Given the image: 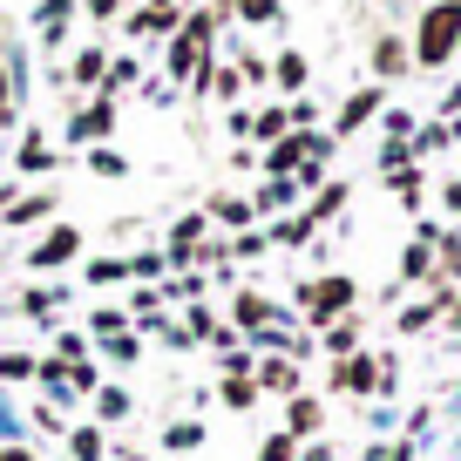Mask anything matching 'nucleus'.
Listing matches in <instances>:
<instances>
[{"mask_svg": "<svg viewBox=\"0 0 461 461\" xmlns=\"http://www.w3.org/2000/svg\"><path fill=\"white\" fill-rule=\"evenodd\" d=\"M455 41H461V0H441V7H428V14H420V41H414V61L441 68V61L455 55Z\"/></svg>", "mask_w": 461, "mask_h": 461, "instance_id": "1", "label": "nucleus"}, {"mask_svg": "<svg viewBox=\"0 0 461 461\" xmlns=\"http://www.w3.org/2000/svg\"><path fill=\"white\" fill-rule=\"evenodd\" d=\"M299 299H305V319H312V326H332V319L353 312V278L332 272V278H319V285H305Z\"/></svg>", "mask_w": 461, "mask_h": 461, "instance_id": "2", "label": "nucleus"}, {"mask_svg": "<svg viewBox=\"0 0 461 461\" xmlns=\"http://www.w3.org/2000/svg\"><path fill=\"white\" fill-rule=\"evenodd\" d=\"M75 251H82V230H75V224H55V230L41 238V245H34V265L48 272V265H68Z\"/></svg>", "mask_w": 461, "mask_h": 461, "instance_id": "3", "label": "nucleus"}, {"mask_svg": "<svg viewBox=\"0 0 461 461\" xmlns=\"http://www.w3.org/2000/svg\"><path fill=\"white\" fill-rule=\"evenodd\" d=\"M332 387L374 393V387H380V366H374V353H346V366H332Z\"/></svg>", "mask_w": 461, "mask_h": 461, "instance_id": "4", "label": "nucleus"}, {"mask_svg": "<svg viewBox=\"0 0 461 461\" xmlns=\"http://www.w3.org/2000/svg\"><path fill=\"white\" fill-rule=\"evenodd\" d=\"M258 387H265V393H299L292 360H258Z\"/></svg>", "mask_w": 461, "mask_h": 461, "instance_id": "5", "label": "nucleus"}, {"mask_svg": "<svg viewBox=\"0 0 461 461\" xmlns=\"http://www.w3.org/2000/svg\"><path fill=\"white\" fill-rule=\"evenodd\" d=\"M319 420H326V414H319V401H305V393L285 407V434H292V441H299V434H319Z\"/></svg>", "mask_w": 461, "mask_h": 461, "instance_id": "6", "label": "nucleus"}, {"mask_svg": "<svg viewBox=\"0 0 461 461\" xmlns=\"http://www.w3.org/2000/svg\"><path fill=\"white\" fill-rule=\"evenodd\" d=\"M299 157H305V136H278V143H272V157H265V170H272V176H285V170H299Z\"/></svg>", "mask_w": 461, "mask_h": 461, "instance_id": "7", "label": "nucleus"}, {"mask_svg": "<svg viewBox=\"0 0 461 461\" xmlns=\"http://www.w3.org/2000/svg\"><path fill=\"white\" fill-rule=\"evenodd\" d=\"M374 109H380V88H360V95H353V102L339 109V136H346V130H360V122H366Z\"/></svg>", "mask_w": 461, "mask_h": 461, "instance_id": "8", "label": "nucleus"}, {"mask_svg": "<svg viewBox=\"0 0 461 461\" xmlns=\"http://www.w3.org/2000/svg\"><path fill=\"white\" fill-rule=\"evenodd\" d=\"M230 312L245 319V326H265V319H272V299H258V292H238V305H230Z\"/></svg>", "mask_w": 461, "mask_h": 461, "instance_id": "9", "label": "nucleus"}, {"mask_svg": "<svg viewBox=\"0 0 461 461\" xmlns=\"http://www.w3.org/2000/svg\"><path fill=\"white\" fill-rule=\"evenodd\" d=\"M122 414H130V393H122V387H102L95 393V420H122Z\"/></svg>", "mask_w": 461, "mask_h": 461, "instance_id": "10", "label": "nucleus"}, {"mask_svg": "<svg viewBox=\"0 0 461 461\" xmlns=\"http://www.w3.org/2000/svg\"><path fill=\"white\" fill-rule=\"evenodd\" d=\"M353 339H360V326H353V312H346L339 326H326V353H353Z\"/></svg>", "mask_w": 461, "mask_h": 461, "instance_id": "11", "label": "nucleus"}, {"mask_svg": "<svg viewBox=\"0 0 461 461\" xmlns=\"http://www.w3.org/2000/svg\"><path fill=\"white\" fill-rule=\"evenodd\" d=\"M374 68H380V75H401V68H407V48H401V41H380V48H374Z\"/></svg>", "mask_w": 461, "mask_h": 461, "instance_id": "12", "label": "nucleus"}, {"mask_svg": "<svg viewBox=\"0 0 461 461\" xmlns=\"http://www.w3.org/2000/svg\"><path fill=\"white\" fill-rule=\"evenodd\" d=\"M224 401H230V407H251V401H258V380L230 374V380H224Z\"/></svg>", "mask_w": 461, "mask_h": 461, "instance_id": "13", "label": "nucleus"}, {"mask_svg": "<svg viewBox=\"0 0 461 461\" xmlns=\"http://www.w3.org/2000/svg\"><path fill=\"white\" fill-rule=\"evenodd\" d=\"M88 278H95V285H115V278H130V258H95Z\"/></svg>", "mask_w": 461, "mask_h": 461, "instance_id": "14", "label": "nucleus"}, {"mask_svg": "<svg viewBox=\"0 0 461 461\" xmlns=\"http://www.w3.org/2000/svg\"><path fill=\"white\" fill-rule=\"evenodd\" d=\"M176 28V7H149V14H136V34H163Z\"/></svg>", "mask_w": 461, "mask_h": 461, "instance_id": "15", "label": "nucleus"}, {"mask_svg": "<svg viewBox=\"0 0 461 461\" xmlns=\"http://www.w3.org/2000/svg\"><path fill=\"white\" fill-rule=\"evenodd\" d=\"M285 203H292V184H285V176H272V184L258 190V211H285Z\"/></svg>", "mask_w": 461, "mask_h": 461, "instance_id": "16", "label": "nucleus"}, {"mask_svg": "<svg viewBox=\"0 0 461 461\" xmlns=\"http://www.w3.org/2000/svg\"><path fill=\"white\" fill-rule=\"evenodd\" d=\"M34 217H48V197H21V203H7V224H34Z\"/></svg>", "mask_w": 461, "mask_h": 461, "instance_id": "17", "label": "nucleus"}, {"mask_svg": "<svg viewBox=\"0 0 461 461\" xmlns=\"http://www.w3.org/2000/svg\"><path fill=\"white\" fill-rule=\"evenodd\" d=\"M258 461H299V441H292V434H272V441L258 447Z\"/></svg>", "mask_w": 461, "mask_h": 461, "instance_id": "18", "label": "nucleus"}, {"mask_svg": "<svg viewBox=\"0 0 461 461\" xmlns=\"http://www.w3.org/2000/svg\"><path fill=\"white\" fill-rule=\"evenodd\" d=\"M339 203H346V184H319V203H312V224H319V217H332V211H339Z\"/></svg>", "mask_w": 461, "mask_h": 461, "instance_id": "19", "label": "nucleus"}, {"mask_svg": "<svg viewBox=\"0 0 461 461\" xmlns=\"http://www.w3.org/2000/svg\"><path fill=\"white\" fill-rule=\"evenodd\" d=\"M428 251H434V245H420V238H414V245H407V258H401V272H407V278H428V265H434Z\"/></svg>", "mask_w": 461, "mask_h": 461, "instance_id": "20", "label": "nucleus"}, {"mask_svg": "<svg viewBox=\"0 0 461 461\" xmlns=\"http://www.w3.org/2000/svg\"><path fill=\"white\" fill-rule=\"evenodd\" d=\"M68 447H75V461H102V434H95V428L68 434Z\"/></svg>", "mask_w": 461, "mask_h": 461, "instance_id": "21", "label": "nucleus"}, {"mask_svg": "<svg viewBox=\"0 0 461 461\" xmlns=\"http://www.w3.org/2000/svg\"><path fill=\"white\" fill-rule=\"evenodd\" d=\"M48 163H55V157H48V143H41V136H28V149H21V170H48Z\"/></svg>", "mask_w": 461, "mask_h": 461, "instance_id": "22", "label": "nucleus"}, {"mask_svg": "<svg viewBox=\"0 0 461 461\" xmlns=\"http://www.w3.org/2000/svg\"><path fill=\"white\" fill-rule=\"evenodd\" d=\"M88 170H95V176H122V170H130V163L115 157V149H95V157H88Z\"/></svg>", "mask_w": 461, "mask_h": 461, "instance_id": "23", "label": "nucleus"}, {"mask_svg": "<svg viewBox=\"0 0 461 461\" xmlns=\"http://www.w3.org/2000/svg\"><path fill=\"white\" fill-rule=\"evenodd\" d=\"M434 312H441V305H434V299H428V305H407V312H401V332H420V326H428Z\"/></svg>", "mask_w": 461, "mask_h": 461, "instance_id": "24", "label": "nucleus"}, {"mask_svg": "<svg viewBox=\"0 0 461 461\" xmlns=\"http://www.w3.org/2000/svg\"><path fill=\"white\" fill-rule=\"evenodd\" d=\"M251 130H258V136H272V143H278V136H285V109H265L258 122H251Z\"/></svg>", "mask_w": 461, "mask_h": 461, "instance_id": "25", "label": "nucleus"}, {"mask_svg": "<svg viewBox=\"0 0 461 461\" xmlns=\"http://www.w3.org/2000/svg\"><path fill=\"white\" fill-rule=\"evenodd\" d=\"M238 14H245V21H272L278 0H238Z\"/></svg>", "mask_w": 461, "mask_h": 461, "instance_id": "26", "label": "nucleus"}, {"mask_svg": "<svg viewBox=\"0 0 461 461\" xmlns=\"http://www.w3.org/2000/svg\"><path fill=\"white\" fill-rule=\"evenodd\" d=\"M95 75H102V55H95V48H88V55H75V82H95Z\"/></svg>", "mask_w": 461, "mask_h": 461, "instance_id": "27", "label": "nucleus"}, {"mask_svg": "<svg viewBox=\"0 0 461 461\" xmlns=\"http://www.w3.org/2000/svg\"><path fill=\"white\" fill-rule=\"evenodd\" d=\"M278 82L299 88V82H305V61H299V55H285V61H278Z\"/></svg>", "mask_w": 461, "mask_h": 461, "instance_id": "28", "label": "nucleus"}, {"mask_svg": "<svg viewBox=\"0 0 461 461\" xmlns=\"http://www.w3.org/2000/svg\"><path fill=\"white\" fill-rule=\"evenodd\" d=\"M28 374H34V366L21 360V353H7V360H0V380H28Z\"/></svg>", "mask_w": 461, "mask_h": 461, "instance_id": "29", "label": "nucleus"}, {"mask_svg": "<svg viewBox=\"0 0 461 461\" xmlns=\"http://www.w3.org/2000/svg\"><path fill=\"white\" fill-rule=\"evenodd\" d=\"M48 305H61V292H28V305H21V312H34V319H41Z\"/></svg>", "mask_w": 461, "mask_h": 461, "instance_id": "30", "label": "nucleus"}, {"mask_svg": "<svg viewBox=\"0 0 461 461\" xmlns=\"http://www.w3.org/2000/svg\"><path fill=\"white\" fill-rule=\"evenodd\" d=\"M170 447H197V420H176V428H170Z\"/></svg>", "mask_w": 461, "mask_h": 461, "instance_id": "31", "label": "nucleus"}, {"mask_svg": "<svg viewBox=\"0 0 461 461\" xmlns=\"http://www.w3.org/2000/svg\"><path fill=\"white\" fill-rule=\"evenodd\" d=\"M88 14H102V21H109V14H115V0H88Z\"/></svg>", "mask_w": 461, "mask_h": 461, "instance_id": "32", "label": "nucleus"}, {"mask_svg": "<svg viewBox=\"0 0 461 461\" xmlns=\"http://www.w3.org/2000/svg\"><path fill=\"white\" fill-rule=\"evenodd\" d=\"M299 461H332V455H326V447H305V455H299Z\"/></svg>", "mask_w": 461, "mask_h": 461, "instance_id": "33", "label": "nucleus"}, {"mask_svg": "<svg viewBox=\"0 0 461 461\" xmlns=\"http://www.w3.org/2000/svg\"><path fill=\"white\" fill-rule=\"evenodd\" d=\"M7 461H34V455H28V447H7Z\"/></svg>", "mask_w": 461, "mask_h": 461, "instance_id": "34", "label": "nucleus"}, {"mask_svg": "<svg viewBox=\"0 0 461 461\" xmlns=\"http://www.w3.org/2000/svg\"><path fill=\"white\" fill-rule=\"evenodd\" d=\"M0 102H7V68H0ZM0 115H7V109H0Z\"/></svg>", "mask_w": 461, "mask_h": 461, "instance_id": "35", "label": "nucleus"}, {"mask_svg": "<svg viewBox=\"0 0 461 461\" xmlns=\"http://www.w3.org/2000/svg\"><path fill=\"white\" fill-rule=\"evenodd\" d=\"M0 461H7V447H0Z\"/></svg>", "mask_w": 461, "mask_h": 461, "instance_id": "36", "label": "nucleus"}, {"mask_svg": "<svg viewBox=\"0 0 461 461\" xmlns=\"http://www.w3.org/2000/svg\"><path fill=\"white\" fill-rule=\"evenodd\" d=\"M163 7H170V0H163Z\"/></svg>", "mask_w": 461, "mask_h": 461, "instance_id": "37", "label": "nucleus"}, {"mask_svg": "<svg viewBox=\"0 0 461 461\" xmlns=\"http://www.w3.org/2000/svg\"><path fill=\"white\" fill-rule=\"evenodd\" d=\"M455 319H461V312H455Z\"/></svg>", "mask_w": 461, "mask_h": 461, "instance_id": "38", "label": "nucleus"}]
</instances>
